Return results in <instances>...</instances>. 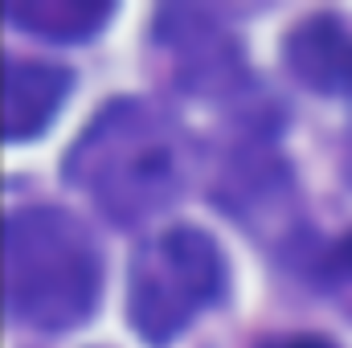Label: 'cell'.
I'll use <instances>...</instances> for the list:
<instances>
[{
    "label": "cell",
    "mask_w": 352,
    "mask_h": 348,
    "mask_svg": "<svg viewBox=\"0 0 352 348\" xmlns=\"http://www.w3.org/2000/svg\"><path fill=\"white\" fill-rule=\"evenodd\" d=\"M66 180L119 226L173 205L192 176L184 127L148 98H111L74 140Z\"/></svg>",
    "instance_id": "cell-1"
},
{
    "label": "cell",
    "mask_w": 352,
    "mask_h": 348,
    "mask_svg": "<svg viewBox=\"0 0 352 348\" xmlns=\"http://www.w3.org/2000/svg\"><path fill=\"white\" fill-rule=\"evenodd\" d=\"M102 259L90 230L58 205L8 217V316L25 328L70 332L98 303Z\"/></svg>",
    "instance_id": "cell-2"
},
{
    "label": "cell",
    "mask_w": 352,
    "mask_h": 348,
    "mask_svg": "<svg viewBox=\"0 0 352 348\" xmlns=\"http://www.w3.org/2000/svg\"><path fill=\"white\" fill-rule=\"evenodd\" d=\"M226 287V259L201 226L152 230L127 262V320L148 345L176 340Z\"/></svg>",
    "instance_id": "cell-3"
},
{
    "label": "cell",
    "mask_w": 352,
    "mask_h": 348,
    "mask_svg": "<svg viewBox=\"0 0 352 348\" xmlns=\"http://www.w3.org/2000/svg\"><path fill=\"white\" fill-rule=\"evenodd\" d=\"M287 70L316 94L352 98V29L336 12H307L283 37Z\"/></svg>",
    "instance_id": "cell-4"
},
{
    "label": "cell",
    "mask_w": 352,
    "mask_h": 348,
    "mask_svg": "<svg viewBox=\"0 0 352 348\" xmlns=\"http://www.w3.org/2000/svg\"><path fill=\"white\" fill-rule=\"evenodd\" d=\"M74 87V74L58 62H37V58H8L4 70V127L8 140H29L37 135L62 107V98Z\"/></svg>",
    "instance_id": "cell-5"
},
{
    "label": "cell",
    "mask_w": 352,
    "mask_h": 348,
    "mask_svg": "<svg viewBox=\"0 0 352 348\" xmlns=\"http://www.w3.org/2000/svg\"><path fill=\"white\" fill-rule=\"evenodd\" d=\"M115 8L107 0H25L8 8V21L50 37V41H82L107 25Z\"/></svg>",
    "instance_id": "cell-6"
},
{
    "label": "cell",
    "mask_w": 352,
    "mask_h": 348,
    "mask_svg": "<svg viewBox=\"0 0 352 348\" xmlns=\"http://www.w3.org/2000/svg\"><path fill=\"white\" fill-rule=\"evenodd\" d=\"M270 348H336L328 336H311V332H299V336H283L274 340Z\"/></svg>",
    "instance_id": "cell-7"
}]
</instances>
